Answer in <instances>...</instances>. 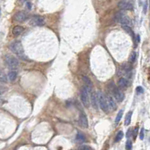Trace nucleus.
Returning <instances> with one entry per match:
<instances>
[{
  "label": "nucleus",
  "mask_w": 150,
  "mask_h": 150,
  "mask_svg": "<svg viewBox=\"0 0 150 150\" xmlns=\"http://www.w3.org/2000/svg\"><path fill=\"white\" fill-rule=\"evenodd\" d=\"M121 24V26L122 25H127V26H131V24H132V22H131V19H130V17H129L128 16H127V15H123V17H121V20H120V22H119Z\"/></svg>",
  "instance_id": "13"
},
{
  "label": "nucleus",
  "mask_w": 150,
  "mask_h": 150,
  "mask_svg": "<svg viewBox=\"0 0 150 150\" xmlns=\"http://www.w3.org/2000/svg\"><path fill=\"white\" fill-rule=\"evenodd\" d=\"M29 18V15L26 11H20L17 12L15 16H14V19L15 21L19 22V23H24L26 20H27Z\"/></svg>",
  "instance_id": "7"
},
{
  "label": "nucleus",
  "mask_w": 150,
  "mask_h": 150,
  "mask_svg": "<svg viewBox=\"0 0 150 150\" xmlns=\"http://www.w3.org/2000/svg\"><path fill=\"white\" fill-rule=\"evenodd\" d=\"M76 141L79 142H84L86 141V137L81 132H78L76 134Z\"/></svg>",
  "instance_id": "18"
},
{
  "label": "nucleus",
  "mask_w": 150,
  "mask_h": 150,
  "mask_svg": "<svg viewBox=\"0 0 150 150\" xmlns=\"http://www.w3.org/2000/svg\"><path fill=\"white\" fill-rule=\"evenodd\" d=\"M80 97L81 100L82 102V104L86 108H89L90 106V98H89V91L87 88L84 86L81 87L80 92Z\"/></svg>",
  "instance_id": "3"
},
{
  "label": "nucleus",
  "mask_w": 150,
  "mask_h": 150,
  "mask_svg": "<svg viewBox=\"0 0 150 150\" xmlns=\"http://www.w3.org/2000/svg\"><path fill=\"white\" fill-rule=\"evenodd\" d=\"M123 112H124V110H120V111L118 112L116 118H115V125H118V124L119 123V121H121V118H122V115H123Z\"/></svg>",
  "instance_id": "21"
},
{
  "label": "nucleus",
  "mask_w": 150,
  "mask_h": 150,
  "mask_svg": "<svg viewBox=\"0 0 150 150\" xmlns=\"http://www.w3.org/2000/svg\"><path fill=\"white\" fill-rule=\"evenodd\" d=\"M137 94H142L143 93V91H144V90H143V88H142V87H140V86H139V87H137Z\"/></svg>",
  "instance_id": "26"
},
{
  "label": "nucleus",
  "mask_w": 150,
  "mask_h": 150,
  "mask_svg": "<svg viewBox=\"0 0 150 150\" xmlns=\"http://www.w3.org/2000/svg\"><path fill=\"white\" fill-rule=\"evenodd\" d=\"M140 140H143V138H144V129L143 128H142L141 131H140Z\"/></svg>",
  "instance_id": "27"
},
{
  "label": "nucleus",
  "mask_w": 150,
  "mask_h": 150,
  "mask_svg": "<svg viewBox=\"0 0 150 150\" xmlns=\"http://www.w3.org/2000/svg\"><path fill=\"white\" fill-rule=\"evenodd\" d=\"M79 124L80 126H81L84 128H87L88 127V121L85 112H81L79 114Z\"/></svg>",
  "instance_id": "9"
},
{
  "label": "nucleus",
  "mask_w": 150,
  "mask_h": 150,
  "mask_svg": "<svg viewBox=\"0 0 150 150\" xmlns=\"http://www.w3.org/2000/svg\"><path fill=\"white\" fill-rule=\"evenodd\" d=\"M24 27L20 26H16L14 27L12 30V34L15 36H19L20 34L24 32Z\"/></svg>",
  "instance_id": "11"
},
{
  "label": "nucleus",
  "mask_w": 150,
  "mask_h": 150,
  "mask_svg": "<svg viewBox=\"0 0 150 150\" xmlns=\"http://www.w3.org/2000/svg\"><path fill=\"white\" fill-rule=\"evenodd\" d=\"M136 58H137V53L135 51H132L130 55V57H129V62L131 63H134L136 60Z\"/></svg>",
  "instance_id": "22"
},
{
  "label": "nucleus",
  "mask_w": 150,
  "mask_h": 150,
  "mask_svg": "<svg viewBox=\"0 0 150 150\" xmlns=\"http://www.w3.org/2000/svg\"><path fill=\"white\" fill-rule=\"evenodd\" d=\"M17 73L15 70H11L8 74V78L11 81H15V79H17Z\"/></svg>",
  "instance_id": "17"
},
{
  "label": "nucleus",
  "mask_w": 150,
  "mask_h": 150,
  "mask_svg": "<svg viewBox=\"0 0 150 150\" xmlns=\"http://www.w3.org/2000/svg\"><path fill=\"white\" fill-rule=\"evenodd\" d=\"M125 149L127 150H131L132 149V142L131 140H127L126 142V146H125Z\"/></svg>",
  "instance_id": "24"
},
{
  "label": "nucleus",
  "mask_w": 150,
  "mask_h": 150,
  "mask_svg": "<svg viewBox=\"0 0 150 150\" xmlns=\"http://www.w3.org/2000/svg\"><path fill=\"white\" fill-rule=\"evenodd\" d=\"M97 95H98L99 105L101 108V110L106 113L109 112V110H110V104H109V101L107 100L105 95L101 91H98Z\"/></svg>",
  "instance_id": "2"
},
{
  "label": "nucleus",
  "mask_w": 150,
  "mask_h": 150,
  "mask_svg": "<svg viewBox=\"0 0 150 150\" xmlns=\"http://www.w3.org/2000/svg\"><path fill=\"white\" fill-rule=\"evenodd\" d=\"M132 114H133V112L131 111H130V112H128L127 114L126 115V117H125V126H127V125H129L131 124Z\"/></svg>",
  "instance_id": "19"
},
{
  "label": "nucleus",
  "mask_w": 150,
  "mask_h": 150,
  "mask_svg": "<svg viewBox=\"0 0 150 150\" xmlns=\"http://www.w3.org/2000/svg\"><path fill=\"white\" fill-rule=\"evenodd\" d=\"M10 50L16 55L21 58V59H26V57L24 54V47L20 41H15V42H11L10 45Z\"/></svg>",
  "instance_id": "1"
},
{
  "label": "nucleus",
  "mask_w": 150,
  "mask_h": 150,
  "mask_svg": "<svg viewBox=\"0 0 150 150\" xmlns=\"http://www.w3.org/2000/svg\"><path fill=\"white\" fill-rule=\"evenodd\" d=\"M115 97H113L111 95H109L108 96V101H109V104H110V106L112 109L113 110H115L117 109V104L116 102H115V99H114Z\"/></svg>",
  "instance_id": "14"
},
{
  "label": "nucleus",
  "mask_w": 150,
  "mask_h": 150,
  "mask_svg": "<svg viewBox=\"0 0 150 150\" xmlns=\"http://www.w3.org/2000/svg\"><path fill=\"white\" fill-rule=\"evenodd\" d=\"M27 1V0H19V2H20V3H24V2H26Z\"/></svg>",
  "instance_id": "32"
},
{
  "label": "nucleus",
  "mask_w": 150,
  "mask_h": 150,
  "mask_svg": "<svg viewBox=\"0 0 150 150\" xmlns=\"http://www.w3.org/2000/svg\"><path fill=\"white\" fill-rule=\"evenodd\" d=\"M137 131H138V128L136 127V128L134 129V132H133V134H134V139L136 138V137H137Z\"/></svg>",
  "instance_id": "30"
},
{
  "label": "nucleus",
  "mask_w": 150,
  "mask_h": 150,
  "mask_svg": "<svg viewBox=\"0 0 150 150\" xmlns=\"http://www.w3.org/2000/svg\"><path fill=\"white\" fill-rule=\"evenodd\" d=\"M1 81H2V82H7V78L2 73L1 74Z\"/></svg>",
  "instance_id": "28"
},
{
  "label": "nucleus",
  "mask_w": 150,
  "mask_h": 150,
  "mask_svg": "<svg viewBox=\"0 0 150 150\" xmlns=\"http://www.w3.org/2000/svg\"><path fill=\"white\" fill-rule=\"evenodd\" d=\"M146 9H147V2H145V5H144V8H143V11L146 14Z\"/></svg>",
  "instance_id": "31"
},
{
  "label": "nucleus",
  "mask_w": 150,
  "mask_h": 150,
  "mask_svg": "<svg viewBox=\"0 0 150 150\" xmlns=\"http://www.w3.org/2000/svg\"><path fill=\"white\" fill-rule=\"evenodd\" d=\"M29 24L33 26H42L45 25V21L43 17L40 15H34L30 18Z\"/></svg>",
  "instance_id": "5"
},
{
  "label": "nucleus",
  "mask_w": 150,
  "mask_h": 150,
  "mask_svg": "<svg viewBox=\"0 0 150 150\" xmlns=\"http://www.w3.org/2000/svg\"><path fill=\"white\" fill-rule=\"evenodd\" d=\"M123 137H124V133H123V131H118V134H117V135H116V137H115V142H119L122 138H123Z\"/></svg>",
  "instance_id": "23"
},
{
  "label": "nucleus",
  "mask_w": 150,
  "mask_h": 150,
  "mask_svg": "<svg viewBox=\"0 0 150 150\" xmlns=\"http://www.w3.org/2000/svg\"><path fill=\"white\" fill-rule=\"evenodd\" d=\"M79 149H81V150H90L92 149L91 147H90L89 146H86V145H82L79 147Z\"/></svg>",
  "instance_id": "25"
},
{
  "label": "nucleus",
  "mask_w": 150,
  "mask_h": 150,
  "mask_svg": "<svg viewBox=\"0 0 150 150\" xmlns=\"http://www.w3.org/2000/svg\"><path fill=\"white\" fill-rule=\"evenodd\" d=\"M124 15V13L123 12H121V11H118L117 12L116 14H115V15L114 17V20H115V22H116V23H119L120 22V20L121 19V17H123Z\"/></svg>",
  "instance_id": "20"
},
{
  "label": "nucleus",
  "mask_w": 150,
  "mask_h": 150,
  "mask_svg": "<svg viewBox=\"0 0 150 150\" xmlns=\"http://www.w3.org/2000/svg\"><path fill=\"white\" fill-rule=\"evenodd\" d=\"M112 93L114 95L115 99L118 102H122L125 99V94L119 88L116 86H115V84L112 83Z\"/></svg>",
  "instance_id": "6"
},
{
  "label": "nucleus",
  "mask_w": 150,
  "mask_h": 150,
  "mask_svg": "<svg viewBox=\"0 0 150 150\" xmlns=\"http://www.w3.org/2000/svg\"><path fill=\"white\" fill-rule=\"evenodd\" d=\"M129 85V81L127 79L125 78H121L118 81V86L121 87V88H126Z\"/></svg>",
  "instance_id": "15"
},
{
  "label": "nucleus",
  "mask_w": 150,
  "mask_h": 150,
  "mask_svg": "<svg viewBox=\"0 0 150 150\" xmlns=\"http://www.w3.org/2000/svg\"><path fill=\"white\" fill-rule=\"evenodd\" d=\"M91 103L94 110H98V105H99V100H98V95L95 92L91 91Z\"/></svg>",
  "instance_id": "10"
},
{
  "label": "nucleus",
  "mask_w": 150,
  "mask_h": 150,
  "mask_svg": "<svg viewBox=\"0 0 150 150\" xmlns=\"http://www.w3.org/2000/svg\"><path fill=\"white\" fill-rule=\"evenodd\" d=\"M82 80H83V81H84L85 87L87 88L88 91H91L92 88H93V83H92V81H91L89 79H88L87 76H83V77H82Z\"/></svg>",
  "instance_id": "12"
},
{
  "label": "nucleus",
  "mask_w": 150,
  "mask_h": 150,
  "mask_svg": "<svg viewBox=\"0 0 150 150\" xmlns=\"http://www.w3.org/2000/svg\"><path fill=\"white\" fill-rule=\"evenodd\" d=\"M5 61L6 65L8 66L10 69L11 70H15L16 68L18 67L19 66V61L18 60L12 55H10V54H7L5 57Z\"/></svg>",
  "instance_id": "4"
},
{
  "label": "nucleus",
  "mask_w": 150,
  "mask_h": 150,
  "mask_svg": "<svg viewBox=\"0 0 150 150\" xmlns=\"http://www.w3.org/2000/svg\"><path fill=\"white\" fill-rule=\"evenodd\" d=\"M118 7L123 11H131L134 8V6L132 3L130 2L126 1V0H121L118 3Z\"/></svg>",
  "instance_id": "8"
},
{
  "label": "nucleus",
  "mask_w": 150,
  "mask_h": 150,
  "mask_svg": "<svg viewBox=\"0 0 150 150\" xmlns=\"http://www.w3.org/2000/svg\"><path fill=\"white\" fill-rule=\"evenodd\" d=\"M26 8H28L29 10H31V9H32V3H31L30 2H26Z\"/></svg>",
  "instance_id": "29"
},
{
  "label": "nucleus",
  "mask_w": 150,
  "mask_h": 150,
  "mask_svg": "<svg viewBox=\"0 0 150 150\" xmlns=\"http://www.w3.org/2000/svg\"><path fill=\"white\" fill-rule=\"evenodd\" d=\"M121 27H122V29H123L127 33H128L129 35H131L132 37H133V39H134V40L135 39V35H134V32H133V30H132V29L131 28V26H127V25H122L121 26Z\"/></svg>",
  "instance_id": "16"
}]
</instances>
